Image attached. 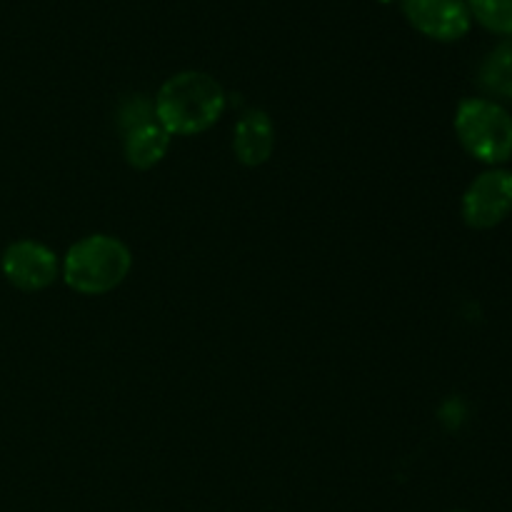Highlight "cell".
Instances as JSON below:
<instances>
[{
  "mask_svg": "<svg viewBox=\"0 0 512 512\" xmlns=\"http://www.w3.org/2000/svg\"><path fill=\"white\" fill-rule=\"evenodd\" d=\"M153 110L170 135H198L223 118L225 90L213 75L183 70L160 85Z\"/></svg>",
  "mask_w": 512,
  "mask_h": 512,
  "instance_id": "1",
  "label": "cell"
},
{
  "mask_svg": "<svg viewBox=\"0 0 512 512\" xmlns=\"http://www.w3.org/2000/svg\"><path fill=\"white\" fill-rule=\"evenodd\" d=\"M133 268V253L115 235L95 233L70 245L63 260L65 285L80 295H105L123 285Z\"/></svg>",
  "mask_w": 512,
  "mask_h": 512,
  "instance_id": "2",
  "label": "cell"
},
{
  "mask_svg": "<svg viewBox=\"0 0 512 512\" xmlns=\"http://www.w3.org/2000/svg\"><path fill=\"white\" fill-rule=\"evenodd\" d=\"M453 125L465 153L480 163L503 165L512 158V115L495 100H460Z\"/></svg>",
  "mask_w": 512,
  "mask_h": 512,
  "instance_id": "3",
  "label": "cell"
},
{
  "mask_svg": "<svg viewBox=\"0 0 512 512\" xmlns=\"http://www.w3.org/2000/svg\"><path fill=\"white\" fill-rule=\"evenodd\" d=\"M512 213V170L493 168L480 173L460 200V215L473 230L498 228Z\"/></svg>",
  "mask_w": 512,
  "mask_h": 512,
  "instance_id": "4",
  "label": "cell"
},
{
  "mask_svg": "<svg viewBox=\"0 0 512 512\" xmlns=\"http://www.w3.org/2000/svg\"><path fill=\"white\" fill-rule=\"evenodd\" d=\"M0 270L13 288L23 293H40L60 275L58 255L38 240H15L0 255Z\"/></svg>",
  "mask_w": 512,
  "mask_h": 512,
  "instance_id": "5",
  "label": "cell"
},
{
  "mask_svg": "<svg viewBox=\"0 0 512 512\" xmlns=\"http://www.w3.org/2000/svg\"><path fill=\"white\" fill-rule=\"evenodd\" d=\"M400 5L408 23L438 43H455L473 28L465 0H400Z\"/></svg>",
  "mask_w": 512,
  "mask_h": 512,
  "instance_id": "6",
  "label": "cell"
},
{
  "mask_svg": "<svg viewBox=\"0 0 512 512\" xmlns=\"http://www.w3.org/2000/svg\"><path fill=\"white\" fill-rule=\"evenodd\" d=\"M233 150L238 163H243L245 168H260L268 163L275 150V128L265 110L253 108L238 120Z\"/></svg>",
  "mask_w": 512,
  "mask_h": 512,
  "instance_id": "7",
  "label": "cell"
},
{
  "mask_svg": "<svg viewBox=\"0 0 512 512\" xmlns=\"http://www.w3.org/2000/svg\"><path fill=\"white\" fill-rule=\"evenodd\" d=\"M170 138L173 135L158 123V120H148L143 125H135L125 133V160L130 168L135 170H150L168 155Z\"/></svg>",
  "mask_w": 512,
  "mask_h": 512,
  "instance_id": "8",
  "label": "cell"
},
{
  "mask_svg": "<svg viewBox=\"0 0 512 512\" xmlns=\"http://www.w3.org/2000/svg\"><path fill=\"white\" fill-rule=\"evenodd\" d=\"M478 85L493 98L512 100V35L485 55L478 70Z\"/></svg>",
  "mask_w": 512,
  "mask_h": 512,
  "instance_id": "9",
  "label": "cell"
},
{
  "mask_svg": "<svg viewBox=\"0 0 512 512\" xmlns=\"http://www.w3.org/2000/svg\"><path fill=\"white\" fill-rule=\"evenodd\" d=\"M473 20L485 30L510 38L512 35V0H465Z\"/></svg>",
  "mask_w": 512,
  "mask_h": 512,
  "instance_id": "10",
  "label": "cell"
},
{
  "mask_svg": "<svg viewBox=\"0 0 512 512\" xmlns=\"http://www.w3.org/2000/svg\"><path fill=\"white\" fill-rule=\"evenodd\" d=\"M380 3H393V0H380Z\"/></svg>",
  "mask_w": 512,
  "mask_h": 512,
  "instance_id": "11",
  "label": "cell"
},
{
  "mask_svg": "<svg viewBox=\"0 0 512 512\" xmlns=\"http://www.w3.org/2000/svg\"><path fill=\"white\" fill-rule=\"evenodd\" d=\"M450 512H468V510H450Z\"/></svg>",
  "mask_w": 512,
  "mask_h": 512,
  "instance_id": "12",
  "label": "cell"
}]
</instances>
